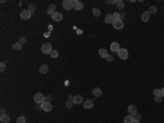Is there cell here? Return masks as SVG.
Instances as JSON below:
<instances>
[{
    "mask_svg": "<svg viewBox=\"0 0 164 123\" xmlns=\"http://www.w3.org/2000/svg\"><path fill=\"white\" fill-rule=\"evenodd\" d=\"M62 7H64L65 10H71V9H73L74 7V2L72 1V0H65L64 2H62Z\"/></svg>",
    "mask_w": 164,
    "mask_h": 123,
    "instance_id": "1",
    "label": "cell"
},
{
    "mask_svg": "<svg viewBox=\"0 0 164 123\" xmlns=\"http://www.w3.org/2000/svg\"><path fill=\"white\" fill-rule=\"evenodd\" d=\"M34 101L36 103H39V105H43L45 102V96L43 94H34Z\"/></svg>",
    "mask_w": 164,
    "mask_h": 123,
    "instance_id": "2",
    "label": "cell"
},
{
    "mask_svg": "<svg viewBox=\"0 0 164 123\" xmlns=\"http://www.w3.org/2000/svg\"><path fill=\"white\" fill-rule=\"evenodd\" d=\"M128 55H129V53L126 48H120V50L118 51V56H119L120 59H127Z\"/></svg>",
    "mask_w": 164,
    "mask_h": 123,
    "instance_id": "3",
    "label": "cell"
},
{
    "mask_svg": "<svg viewBox=\"0 0 164 123\" xmlns=\"http://www.w3.org/2000/svg\"><path fill=\"white\" fill-rule=\"evenodd\" d=\"M113 26L115 28L116 30H121L124 28V22H123V20H120V19H116V20H114Z\"/></svg>",
    "mask_w": 164,
    "mask_h": 123,
    "instance_id": "4",
    "label": "cell"
},
{
    "mask_svg": "<svg viewBox=\"0 0 164 123\" xmlns=\"http://www.w3.org/2000/svg\"><path fill=\"white\" fill-rule=\"evenodd\" d=\"M51 51H53L51 50V45L49 43H45V44L42 45V52L44 54H50Z\"/></svg>",
    "mask_w": 164,
    "mask_h": 123,
    "instance_id": "5",
    "label": "cell"
},
{
    "mask_svg": "<svg viewBox=\"0 0 164 123\" xmlns=\"http://www.w3.org/2000/svg\"><path fill=\"white\" fill-rule=\"evenodd\" d=\"M31 16H32V13L30 12L28 10H23L20 14L21 19H23V20H28V19L31 18Z\"/></svg>",
    "mask_w": 164,
    "mask_h": 123,
    "instance_id": "6",
    "label": "cell"
},
{
    "mask_svg": "<svg viewBox=\"0 0 164 123\" xmlns=\"http://www.w3.org/2000/svg\"><path fill=\"white\" fill-rule=\"evenodd\" d=\"M42 108H43V110L46 111V112H49V111L53 110V105H51L50 102H44L43 105H42Z\"/></svg>",
    "mask_w": 164,
    "mask_h": 123,
    "instance_id": "7",
    "label": "cell"
},
{
    "mask_svg": "<svg viewBox=\"0 0 164 123\" xmlns=\"http://www.w3.org/2000/svg\"><path fill=\"white\" fill-rule=\"evenodd\" d=\"M110 50H112V52H114V53H118V51L120 50L119 44H118L117 42H113L110 44Z\"/></svg>",
    "mask_w": 164,
    "mask_h": 123,
    "instance_id": "8",
    "label": "cell"
},
{
    "mask_svg": "<svg viewBox=\"0 0 164 123\" xmlns=\"http://www.w3.org/2000/svg\"><path fill=\"white\" fill-rule=\"evenodd\" d=\"M98 55L102 58H106L109 54L107 53V50H105V48H100V50H98Z\"/></svg>",
    "mask_w": 164,
    "mask_h": 123,
    "instance_id": "9",
    "label": "cell"
},
{
    "mask_svg": "<svg viewBox=\"0 0 164 123\" xmlns=\"http://www.w3.org/2000/svg\"><path fill=\"white\" fill-rule=\"evenodd\" d=\"M128 113L130 115H135V114H137V108H136V105H129L128 107Z\"/></svg>",
    "mask_w": 164,
    "mask_h": 123,
    "instance_id": "10",
    "label": "cell"
},
{
    "mask_svg": "<svg viewBox=\"0 0 164 123\" xmlns=\"http://www.w3.org/2000/svg\"><path fill=\"white\" fill-rule=\"evenodd\" d=\"M82 100H83V98H82V96H80V94H77V96H74L73 97V103L74 105H80V103H82Z\"/></svg>",
    "mask_w": 164,
    "mask_h": 123,
    "instance_id": "11",
    "label": "cell"
},
{
    "mask_svg": "<svg viewBox=\"0 0 164 123\" xmlns=\"http://www.w3.org/2000/svg\"><path fill=\"white\" fill-rule=\"evenodd\" d=\"M55 12H56V5L53 3V5H50L48 7V9H47V13H48L49 16H53Z\"/></svg>",
    "mask_w": 164,
    "mask_h": 123,
    "instance_id": "12",
    "label": "cell"
},
{
    "mask_svg": "<svg viewBox=\"0 0 164 123\" xmlns=\"http://www.w3.org/2000/svg\"><path fill=\"white\" fill-rule=\"evenodd\" d=\"M83 107H84V109H92L93 101L92 100H85V101L83 102Z\"/></svg>",
    "mask_w": 164,
    "mask_h": 123,
    "instance_id": "13",
    "label": "cell"
},
{
    "mask_svg": "<svg viewBox=\"0 0 164 123\" xmlns=\"http://www.w3.org/2000/svg\"><path fill=\"white\" fill-rule=\"evenodd\" d=\"M51 17H53V19H54L55 21H57V22H60L62 20V14H61V13H59V12H55Z\"/></svg>",
    "mask_w": 164,
    "mask_h": 123,
    "instance_id": "14",
    "label": "cell"
},
{
    "mask_svg": "<svg viewBox=\"0 0 164 123\" xmlns=\"http://www.w3.org/2000/svg\"><path fill=\"white\" fill-rule=\"evenodd\" d=\"M149 19H150V13H149V11H144V12L142 13V16H141V20L143 22H148Z\"/></svg>",
    "mask_w": 164,
    "mask_h": 123,
    "instance_id": "15",
    "label": "cell"
},
{
    "mask_svg": "<svg viewBox=\"0 0 164 123\" xmlns=\"http://www.w3.org/2000/svg\"><path fill=\"white\" fill-rule=\"evenodd\" d=\"M92 94H94V97H101L103 92H102V89H101V88H93Z\"/></svg>",
    "mask_w": 164,
    "mask_h": 123,
    "instance_id": "16",
    "label": "cell"
},
{
    "mask_svg": "<svg viewBox=\"0 0 164 123\" xmlns=\"http://www.w3.org/2000/svg\"><path fill=\"white\" fill-rule=\"evenodd\" d=\"M0 121L2 123H9L10 122V118H9L8 114L3 113V114H1V117H0Z\"/></svg>",
    "mask_w": 164,
    "mask_h": 123,
    "instance_id": "17",
    "label": "cell"
},
{
    "mask_svg": "<svg viewBox=\"0 0 164 123\" xmlns=\"http://www.w3.org/2000/svg\"><path fill=\"white\" fill-rule=\"evenodd\" d=\"M73 9H76V10L80 11L83 9V3L81 2V1H74V7Z\"/></svg>",
    "mask_w": 164,
    "mask_h": 123,
    "instance_id": "18",
    "label": "cell"
},
{
    "mask_svg": "<svg viewBox=\"0 0 164 123\" xmlns=\"http://www.w3.org/2000/svg\"><path fill=\"white\" fill-rule=\"evenodd\" d=\"M114 20H115V19H114L113 14H107V16L105 17V22L106 23H113Z\"/></svg>",
    "mask_w": 164,
    "mask_h": 123,
    "instance_id": "19",
    "label": "cell"
},
{
    "mask_svg": "<svg viewBox=\"0 0 164 123\" xmlns=\"http://www.w3.org/2000/svg\"><path fill=\"white\" fill-rule=\"evenodd\" d=\"M124 122L125 123H132L133 122V117L132 115H130V114L126 115L125 118H124Z\"/></svg>",
    "mask_w": 164,
    "mask_h": 123,
    "instance_id": "20",
    "label": "cell"
},
{
    "mask_svg": "<svg viewBox=\"0 0 164 123\" xmlns=\"http://www.w3.org/2000/svg\"><path fill=\"white\" fill-rule=\"evenodd\" d=\"M48 71V66L47 65H42L39 67V73L41 74H46Z\"/></svg>",
    "mask_w": 164,
    "mask_h": 123,
    "instance_id": "21",
    "label": "cell"
},
{
    "mask_svg": "<svg viewBox=\"0 0 164 123\" xmlns=\"http://www.w3.org/2000/svg\"><path fill=\"white\" fill-rule=\"evenodd\" d=\"M156 11H158V8H156L155 6H151V7L149 8V13H150V14H155Z\"/></svg>",
    "mask_w": 164,
    "mask_h": 123,
    "instance_id": "22",
    "label": "cell"
},
{
    "mask_svg": "<svg viewBox=\"0 0 164 123\" xmlns=\"http://www.w3.org/2000/svg\"><path fill=\"white\" fill-rule=\"evenodd\" d=\"M92 13H93V16L94 17H100L101 16V10L98 8H94L92 10Z\"/></svg>",
    "mask_w": 164,
    "mask_h": 123,
    "instance_id": "23",
    "label": "cell"
},
{
    "mask_svg": "<svg viewBox=\"0 0 164 123\" xmlns=\"http://www.w3.org/2000/svg\"><path fill=\"white\" fill-rule=\"evenodd\" d=\"M117 9H119V10H123L124 9V7H125V3H124V1H121V0H119L117 2Z\"/></svg>",
    "mask_w": 164,
    "mask_h": 123,
    "instance_id": "24",
    "label": "cell"
},
{
    "mask_svg": "<svg viewBox=\"0 0 164 123\" xmlns=\"http://www.w3.org/2000/svg\"><path fill=\"white\" fill-rule=\"evenodd\" d=\"M25 122H26L25 117H19L16 119V123H25Z\"/></svg>",
    "mask_w": 164,
    "mask_h": 123,
    "instance_id": "25",
    "label": "cell"
},
{
    "mask_svg": "<svg viewBox=\"0 0 164 123\" xmlns=\"http://www.w3.org/2000/svg\"><path fill=\"white\" fill-rule=\"evenodd\" d=\"M73 105H74L73 101H69V100H68V101L66 102V108L67 109H71V108L73 107Z\"/></svg>",
    "mask_w": 164,
    "mask_h": 123,
    "instance_id": "26",
    "label": "cell"
},
{
    "mask_svg": "<svg viewBox=\"0 0 164 123\" xmlns=\"http://www.w3.org/2000/svg\"><path fill=\"white\" fill-rule=\"evenodd\" d=\"M50 57L51 58H57L58 57V52H57V51H51V53H50Z\"/></svg>",
    "mask_w": 164,
    "mask_h": 123,
    "instance_id": "27",
    "label": "cell"
},
{
    "mask_svg": "<svg viewBox=\"0 0 164 123\" xmlns=\"http://www.w3.org/2000/svg\"><path fill=\"white\" fill-rule=\"evenodd\" d=\"M13 48H14V50H21V48H22V44H21V43H16V44H13Z\"/></svg>",
    "mask_w": 164,
    "mask_h": 123,
    "instance_id": "28",
    "label": "cell"
},
{
    "mask_svg": "<svg viewBox=\"0 0 164 123\" xmlns=\"http://www.w3.org/2000/svg\"><path fill=\"white\" fill-rule=\"evenodd\" d=\"M5 67H7V65H5V62H1V64H0V70H1V71H5Z\"/></svg>",
    "mask_w": 164,
    "mask_h": 123,
    "instance_id": "29",
    "label": "cell"
},
{
    "mask_svg": "<svg viewBox=\"0 0 164 123\" xmlns=\"http://www.w3.org/2000/svg\"><path fill=\"white\" fill-rule=\"evenodd\" d=\"M34 9H35V5H33V3H31V5H28V11L31 13L34 12Z\"/></svg>",
    "mask_w": 164,
    "mask_h": 123,
    "instance_id": "30",
    "label": "cell"
},
{
    "mask_svg": "<svg viewBox=\"0 0 164 123\" xmlns=\"http://www.w3.org/2000/svg\"><path fill=\"white\" fill-rule=\"evenodd\" d=\"M162 99H163L162 96H155V97H154V101L158 102V103H160V102L162 101Z\"/></svg>",
    "mask_w": 164,
    "mask_h": 123,
    "instance_id": "31",
    "label": "cell"
},
{
    "mask_svg": "<svg viewBox=\"0 0 164 123\" xmlns=\"http://www.w3.org/2000/svg\"><path fill=\"white\" fill-rule=\"evenodd\" d=\"M153 94H154V97H155V96H161V90L160 89H154L153 90Z\"/></svg>",
    "mask_w": 164,
    "mask_h": 123,
    "instance_id": "32",
    "label": "cell"
},
{
    "mask_svg": "<svg viewBox=\"0 0 164 123\" xmlns=\"http://www.w3.org/2000/svg\"><path fill=\"white\" fill-rule=\"evenodd\" d=\"M25 42H26V39L24 36H21L20 39H19V43H21V44H24Z\"/></svg>",
    "mask_w": 164,
    "mask_h": 123,
    "instance_id": "33",
    "label": "cell"
},
{
    "mask_svg": "<svg viewBox=\"0 0 164 123\" xmlns=\"http://www.w3.org/2000/svg\"><path fill=\"white\" fill-rule=\"evenodd\" d=\"M140 119H141V115H139V114H135V115H133V120H135V121H140Z\"/></svg>",
    "mask_w": 164,
    "mask_h": 123,
    "instance_id": "34",
    "label": "cell"
},
{
    "mask_svg": "<svg viewBox=\"0 0 164 123\" xmlns=\"http://www.w3.org/2000/svg\"><path fill=\"white\" fill-rule=\"evenodd\" d=\"M106 60H107V62H113L114 60V57L112 55H108L107 57H106Z\"/></svg>",
    "mask_w": 164,
    "mask_h": 123,
    "instance_id": "35",
    "label": "cell"
},
{
    "mask_svg": "<svg viewBox=\"0 0 164 123\" xmlns=\"http://www.w3.org/2000/svg\"><path fill=\"white\" fill-rule=\"evenodd\" d=\"M51 96H47V97H45V102H50L51 101Z\"/></svg>",
    "mask_w": 164,
    "mask_h": 123,
    "instance_id": "36",
    "label": "cell"
},
{
    "mask_svg": "<svg viewBox=\"0 0 164 123\" xmlns=\"http://www.w3.org/2000/svg\"><path fill=\"white\" fill-rule=\"evenodd\" d=\"M124 17H125V14H124L123 12H121V13H119V19H120V20H123V19H124Z\"/></svg>",
    "mask_w": 164,
    "mask_h": 123,
    "instance_id": "37",
    "label": "cell"
},
{
    "mask_svg": "<svg viewBox=\"0 0 164 123\" xmlns=\"http://www.w3.org/2000/svg\"><path fill=\"white\" fill-rule=\"evenodd\" d=\"M68 100H69V101H72V100H73V96L69 94V96H68Z\"/></svg>",
    "mask_w": 164,
    "mask_h": 123,
    "instance_id": "38",
    "label": "cell"
},
{
    "mask_svg": "<svg viewBox=\"0 0 164 123\" xmlns=\"http://www.w3.org/2000/svg\"><path fill=\"white\" fill-rule=\"evenodd\" d=\"M161 96H162V98H164V88L161 89Z\"/></svg>",
    "mask_w": 164,
    "mask_h": 123,
    "instance_id": "39",
    "label": "cell"
},
{
    "mask_svg": "<svg viewBox=\"0 0 164 123\" xmlns=\"http://www.w3.org/2000/svg\"><path fill=\"white\" fill-rule=\"evenodd\" d=\"M132 123H139V121H135V120H133V122Z\"/></svg>",
    "mask_w": 164,
    "mask_h": 123,
    "instance_id": "40",
    "label": "cell"
}]
</instances>
